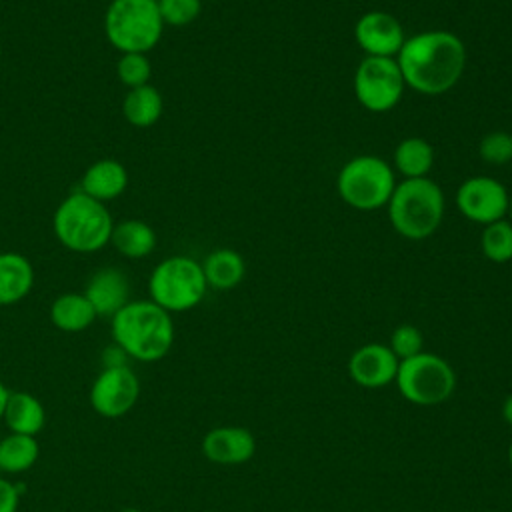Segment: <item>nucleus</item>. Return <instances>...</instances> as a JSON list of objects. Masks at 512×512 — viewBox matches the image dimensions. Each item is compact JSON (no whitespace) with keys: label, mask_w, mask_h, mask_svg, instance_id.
Returning a JSON list of instances; mask_svg holds the SVG:
<instances>
[{"label":"nucleus","mask_w":512,"mask_h":512,"mask_svg":"<svg viewBox=\"0 0 512 512\" xmlns=\"http://www.w3.org/2000/svg\"><path fill=\"white\" fill-rule=\"evenodd\" d=\"M396 62L406 88L424 96H440L462 78L466 46L450 30H424L406 36Z\"/></svg>","instance_id":"nucleus-1"},{"label":"nucleus","mask_w":512,"mask_h":512,"mask_svg":"<svg viewBox=\"0 0 512 512\" xmlns=\"http://www.w3.org/2000/svg\"><path fill=\"white\" fill-rule=\"evenodd\" d=\"M112 340L128 358L156 362L174 344L172 316L152 300H130L112 316Z\"/></svg>","instance_id":"nucleus-2"},{"label":"nucleus","mask_w":512,"mask_h":512,"mask_svg":"<svg viewBox=\"0 0 512 512\" xmlns=\"http://www.w3.org/2000/svg\"><path fill=\"white\" fill-rule=\"evenodd\" d=\"M392 228L406 240L430 238L444 218V192L432 178H410L396 182L386 204Z\"/></svg>","instance_id":"nucleus-3"},{"label":"nucleus","mask_w":512,"mask_h":512,"mask_svg":"<svg viewBox=\"0 0 512 512\" xmlns=\"http://www.w3.org/2000/svg\"><path fill=\"white\" fill-rule=\"evenodd\" d=\"M52 228L64 248L80 254H92L110 242L114 222L104 202L78 190L58 204Z\"/></svg>","instance_id":"nucleus-4"},{"label":"nucleus","mask_w":512,"mask_h":512,"mask_svg":"<svg viewBox=\"0 0 512 512\" xmlns=\"http://www.w3.org/2000/svg\"><path fill=\"white\" fill-rule=\"evenodd\" d=\"M164 22L156 0H112L104 14L106 40L120 50L150 52L162 38Z\"/></svg>","instance_id":"nucleus-5"},{"label":"nucleus","mask_w":512,"mask_h":512,"mask_svg":"<svg viewBox=\"0 0 512 512\" xmlns=\"http://www.w3.org/2000/svg\"><path fill=\"white\" fill-rule=\"evenodd\" d=\"M394 188L396 176L392 166L372 154L350 158L336 176V190L342 202L362 212L386 206Z\"/></svg>","instance_id":"nucleus-6"},{"label":"nucleus","mask_w":512,"mask_h":512,"mask_svg":"<svg viewBox=\"0 0 512 512\" xmlns=\"http://www.w3.org/2000/svg\"><path fill=\"white\" fill-rule=\"evenodd\" d=\"M208 284L202 264L190 256H168L154 266L148 292L150 300L166 312H186L202 302Z\"/></svg>","instance_id":"nucleus-7"},{"label":"nucleus","mask_w":512,"mask_h":512,"mask_svg":"<svg viewBox=\"0 0 512 512\" xmlns=\"http://www.w3.org/2000/svg\"><path fill=\"white\" fill-rule=\"evenodd\" d=\"M396 384L408 402L418 406H436L452 396L456 388V374L444 358L432 352H420L412 358L400 360Z\"/></svg>","instance_id":"nucleus-8"},{"label":"nucleus","mask_w":512,"mask_h":512,"mask_svg":"<svg viewBox=\"0 0 512 512\" xmlns=\"http://www.w3.org/2000/svg\"><path fill=\"white\" fill-rule=\"evenodd\" d=\"M352 88L362 108L384 114L402 100L406 82L396 58L364 56L354 70Z\"/></svg>","instance_id":"nucleus-9"},{"label":"nucleus","mask_w":512,"mask_h":512,"mask_svg":"<svg viewBox=\"0 0 512 512\" xmlns=\"http://www.w3.org/2000/svg\"><path fill=\"white\" fill-rule=\"evenodd\" d=\"M508 202L506 186L492 176H470L456 190L460 214L480 226L502 220L508 214Z\"/></svg>","instance_id":"nucleus-10"},{"label":"nucleus","mask_w":512,"mask_h":512,"mask_svg":"<svg viewBox=\"0 0 512 512\" xmlns=\"http://www.w3.org/2000/svg\"><path fill=\"white\" fill-rule=\"evenodd\" d=\"M140 396L138 376L130 366L102 368L90 386V406L104 418H120L130 412Z\"/></svg>","instance_id":"nucleus-11"},{"label":"nucleus","mask_w":512,"mask_h":512,"mask_svg":"<svg viewBox=\"0 0 512 512\" xmlns=\"http://www.w3.org/2000/svg\"><path fill=\"white\" fill-rule=\"evenodd\" d=\"M354 40L366 56L396 58L406 34L396 16L384 10H370L356 20Z\"/></svg>","instance_id":"nucleus-12"},{"label":"nucleus","mask_w":512,"mask_h":512,"mask_svg":"<svg viewBox=\"0 0 512 512\" xmlns=\"http://www.w3.org/2000/svg\"><path fill=\"white\" fill-rule=\"evenodd\" d=\"M400 360L386 344H364L348 360L350 378L362 388H382L396 380Z\"/></svg>","instance_id":"nucleus-13"},{"label":"nucleus","mask_w":512,"mask_h":512,"mask_svg":"<svg viewBox=\"0 0 512 512\" xmlns=\"http://www.w3.org/2000/svg\"><path fill=\"white\" fill-rule=\"evenodd\" d=\"M202 452L214 464H244L254 456L256 440L248 428L218 426L202 438Z\"/></svg>","instance_id":"nucleus-14"},{"label":"nucleus","mask_w":512,"mask_h":512,"mask_svg":"<svg viewBox=\"0 0 512 512\" xmlns=\"http://www.w3.org/2000/svg\"><path fill=\"white\" fill-rule=\"evenodd\" d=\"M84 296L90 300L96 316L112 318L120 308L130 302V284L122 270L110 266L100 268L90 276Z\"/></svg>","instance_id":"nucleus-15"},{"label":"nucleus","mask_w":512,"mask_h":512,"mask_svg":"<svg viewBox=\"0 0 512 512\" xmlns=\"http://www.w3.org/2000/svg\"><path fill=\"white\" fill-rule=\"evenodd\" d=\"M128 186V172L122 162L114 158H102L90 164L82 176L80 192L94 200L108 202L118 198Z\"/></svg>","instance_id":"nucleus-16"},{"label":"nucleus","mask_w":512,"mask_h":512,"mask_svg":"<svg viewBox=\"0 0 512 512\" xmlns=\"http://www.w3.org/2000/svg\"><path fill=\"white\" fill-rule=\"evenodd\" d=\"M34 286L32 262L18 252H0V306L20 302Z\"/></svg>","instance_id":"nucleus-17"},{"label":"nucleus","mask_w":512,"mask_h":512,"mask_svg":"<svg viewBox=\"0 0 512 512\" xmlns=\"http://www.w3.org/2000/svg\"><path fill=\"white\" fill-rule=\"evenodd\" d=\"M2 418L10 432L36 436L46 424V410L30 392H10Z\"/></svg>","instance_id":"nucleus-18"},{"label":"nucleus","mask_w":512,"mask_h":512,"mask_svg":"<svg viewBox=\"0 0 512 512\" xmlns=\"http://www.w3.org/2000/svg\"><path fill=\"white\" fill-rule=\"evenodd\" d=\"M202 272L210 288L230 290L242 282L246 274V262L242 254L232 248H216L204 258Z\"/></svg>","instance_id":"nucleus-19"},{"label":"nucleus","mask_w":512,"mask_h":512,"mask_svg":"<svg viewBox=\"0 0 512 512\" xmlns=\"http://www.w3.org/2000/svg\"><path fill=\"white\" fill-rule=\"evenodd\" d=\"M50 320L62 332H82L96 320V310L84 292H66L52 302Z\"/></svg>","instance_id":"nucleus-20"},{"label":"nucleus","mask_w":512,"mask_h":512,"mask_svg":"<svg viewBox=\"0 0 512 512\" xmlns=\"http://www.w3.org/2000/svg\"><path fill=\"white\" fill-rule=\"evenodd\" d=\"M110 242L118 254L136 260V258H144L154 252L156 232L144 220L130 218V220H122V222L114 224Z\"/></svg>","instance_id":"nucleus-21"},{"label":"nucleus","mask_w":512,"mask_h":512,"mask_svg":"<svg viewBox=\"0 0 512 512\" xmlns=\"http://www.w3.org/2000/svg\"><path fill=\"white\" fill-rule=\"evenodd\" d=\"M162 110H164L162 94L152 84L130 88L122 100V114L126 122L136 128L154 126L160 120Z\"/></svg>","instance_id":"nucleus-22"},{"label":"nucleus","mask_w":512,"mask_h":512,"mask_svg":"<svg viewBox=\"0 0 512 512\" xmlns=\"http://www.w3.org/2000/svg\"><path fill=\"white\" fill-rule=\"evenodd\" d=\"M434 166V148L420 136H408L394 148V168L406 180L426 178Z\"/></svg>","instance_id":"nucleus-23"},{"label":"nucleus","mask_w":512,"mask_h":512,"mask_svg":"<svg viewBox=\"0 0 512 512\" xmlns=\"http://www.w3.org/2000/svg\"><path fill=\"white\" fill-rule=\"evenodd\" d=\"M38 454L36 436L10 432L0 440V470L8 474L26 472L36 464Z\"/></svg>","instance_id":"nucleus-24"},{"label":"nucleus","mask_w":512,"mask_h":512,"mask_svg":"<svg viewBox=\"0 0 512 512\" xmlns=\"http://www.w3.org/2000/svg\"><path fill=\"white\" fill-rule=\"evenodd\" d=\"M480 250L494 264L512 260V222L506 218L486 224L480 234Z\"/></svg>","instance_id":"nucleus-25"},{"label":"nucleus","mask_w":512,"mask_h":512,"mask_svg":"<svg viewBox=\"0 0 512 512\" xmlns=\"http://www.w3.org/2000/svg\"><path fill=\"white\" fill-rule=\"evenodd\" d=\"M116 74L124 86L138 88V86L150 84L152 64L146 54L128 52V54L120 56V60L116 64Z\"/></svg>","instance_id":"nucleus-26"},{"label":"nucleus","mask_w":512,"mask_h":512,"mask_svg":"<svg viewBox=\"0 0 512 512\" xmlns=\"http://www.w3.org/2000/svg\"><path fill=\"white\" fill-rule=\"evenodd\" d=\"M164 26L182 28L192 24L202 12V0H156Z\"/></svg>","instance_id":"nucleus-27"},{"label":"nucleus","mask_w":512,"mask_h":512,"mask_svg":"<svg viewBox=\"0 0 512 512\" xmlns=\"http://www.w3.org/2000/svg\"><path fill=\"white\" fill-rule=\"evenodd\" d=\"M478 154L486 164H508L512 160V134L504 130L488 132L478 144Z\"/></svg>","instance_id":"nucleus-28"},{"label":"nucleus","mask_w":512,"mask_h":512,"mask_svg":"<svg viewBox=\"0 0 512 512\" xmlns=\"http://www.w3.org/2000/svg\"><path fill=\"white\" fill-rule=\"evenodd\" d=\"M388 346L398 360H406L424 352V336L416 326L400 324L398 328H394Z\"/></svg>","instance_id":"nucleus-29"},{"label":"nucleus","mask_w":512,"mask_h":512,"mask_svg":"<svg viewBox=\"0 0 512 512\" xmlns=\"http://www.w3.org/2000/svg\"><path fill=\"white\" fill-rule=\"evenodd\" d=\"M20 504V492L16 484L0 478V512H16Z\"/></svg>","instance_id":"nucleus-30"},{"label":"nucleus","mask_w":512,"mask_h":512,"mask_svg":"<svg viewBox=\"0 0 512 512\" xmlns=\"http://www.w3.org/2000/svg\"><path fill=\"white\" fill-rule=\"evenodd\" d=\"M128 354L118 346V344H110L102 350V364L104 368H120V366H128Z\"/></svg>","instance_id":"nucleus-31"},{"label":"nucleus","mask_w":512,"mask_h":512,"mask_svg":"<svg viewBox=\"0 0 512 512\" xmlns=\"http://www.w3.org/2000/svg\"><path fill=\"white\" fill-rule=\"evenodd\" d=\"M502 416L508 424H512V394L504 400V406H502Z\"/></svg>","instance_id":"nucleus-32"},{"label":"nucleus","mask_w":512,"mask_h":512,"mask_svg":"<svg viewBox=\"0 0 512 512\" xmlns=\"http://www.w3.org/2000/svg\"><path fill=\"white\" fill-rule=\"evenodd\" d=\"M8 396H10V392H8V388L4 386V382L0 380V418L4 416V408H6V402H8Z\"/></svg>","instance_id":"nucleus-33"},{"label":"nucleus","mask_w":512,"mask_h":512,"mask_svg":"<svg viewBox=\"0 0 512 512\" xmlns=\"http://www.w3.org/2000/svg\"><path fill=\"white\" fill-rule=\"evenodd\" d=\"M508 216L512 218V194H510V202H508Z\"/></svg>","instance_id":"nucleus-34"},{"label":"nucleus","mask_w":512,"mask_h":512,"mask_svg":"<svg viewBox=\"0 0 512 512\" xmlns=\"http://www.w3.org/2000/svg\"><path fill=\"white\" fill-rule=\"evenodd\" d=\"M120 512H140V510L138 508H122Z\"/></svg>","instance_id":"nucleus-35"},{"label":"nucleus","mask_w":512,"mask_h":512,"mask_svg":"<svg viewBox=\"0 0 512 512\" xmlns=\"http://www.w3.org/2000/svg\"><path fill=\"white\" fill-rule=\"evenodd\" d=\"M508 460H510V466H512V442H510V448H508Z\"/></svg>","instance_id":"nucleus-36"},{"label":"nucleus","mask_w":512,"mask_h":512,"mask_svg":"<svg viewBox=\"0 0 512 512\" xmlns=\"http://www.w3.org/2000/svg\"><path fill=\"white\" fill-rule=\"evenodd\" d=\"M0 56H2V48H0Z\"/></svg>","instance_id":"nucleus-37"}]
</instances>
